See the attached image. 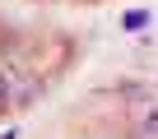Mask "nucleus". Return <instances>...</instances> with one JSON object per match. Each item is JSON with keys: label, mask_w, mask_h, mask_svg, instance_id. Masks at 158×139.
I'll list each match as a JSON object with an SVG mask.
<instances>
[{"label": "nucleus", "mask_w": 158, "mask_h": 139, "mask_svg": "<svg viewBox=\"0 0 158 139\" xmlns=\"http://www.w3.org/2000/svg\"><path fill=\"white\" fill-rule=\"evenodd\" d=\"M139 139H158V111H149L139 121Z\"/></svg>", "instance_id": "nucleus-2"}, {"label": "nucleus", "mask_w": 158, "mask_h": 139, "mask_svg": "<svg viewBox=\"0 0 158 139\" xmlns=\"http://www.w3.org/2000/svg\"><path fill=\"white\" fill-rule=\"evenodd\" d=\"M5 139H14V130H10V134H5Z\"/></svg>", "instance_id": "nucleus-3"}, {"label": "nucleus", "mask_w": 158, "mask_h": 139, "mask_svg": "<svg viewBox=\"0 0 158 139\" xmlns=\"http://www.w3.org/2000/svg\"><path fill=\"white\" fill-rule=\"evenodd\" d=\"M14 102V74H10V70H0V111H5Z\"/></svg>", "instance_id": "nucleus-1"}]
</instances>
